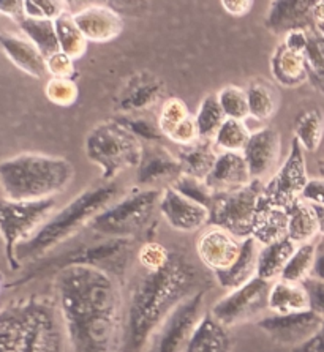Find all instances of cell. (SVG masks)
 Returning a JSON list of instances; mask_svg holds the SVG:
<instances>
[{
  "label": "cell",
  "mask_w": 324,
  "mask_h": 352,
  "mask_svg": "<svg viewBox=\"0 0 324 352\" xmlns=\"http://www.w3.org/2000/svg\"><path fill=\"white\" fill-rule=\"evenodd\" d=\"M67 333V352H122L125 300L113 274L68 265L54 281Z\"/></svg>",
  "instance_id": "6da1fadb"
},
{
  "label": "cell",
  "mask_w": 324,
  "mask_h": 352,
  "mask_svg": "<svg viewBox=\"0 0 324 352\" xmlns=\"http://www.w3.org/2000/svg\"><path fill=\"white\" fill-rule=\"evenodd\" d=\"M210 285L206 272L180 252H173L169 263L160 270L141 269L125 300L122 352H146L164 319L185 298L207 291Z\"/></svg>",
  "instance_id": "7a4b0ae2"
},
{
  "label": "cell",
  "mask_w": 324,
  "mask_h": 352,
  "mask_svg": "<svg viewBox=\"0 0 324 352\" xmlns=\"http://www.w3.org/2000/svg\"><path fill=\"white\" fill-rule=\"evenodd\" d=\"M2 352H67V333L57 298L29 296L3 305Z\"/></svg>",
  "instance_id": "3957f363"
},
{
  "label": "cell",
  "mask_w": 324,
  "mask_h": 352,
  "mask_svg": "<svg viewBox=\"0 0 324 352\" xmlns=\"http://www.w3.org/2000/svg\"><path fill=\"white\" fill-rule=\"evenodd\" d=\"M73 177V164L61 157L21 153L0 164L2 195L7 201L50 199L65 191Z\"/></svg>",
  "instance_id": "277c9868"
},
{
  "label": "cell",
  "mask_w": 324,
  "mask_h": 352,
  "mask_svg": "<svg viewBox=\"0 0 324 352\" xmlns=\"http://www.w3.org/2000/svg\"><path fill=\"white\" fill-rule=\"evenodd\" d=\"M119 185L103 184L84 190L74 199L56 212L46 225L28 242L16 248V259L21 264L24 259H34L46 254L50 250L73 237L79 229L89 226L90 221L118 201Z\"/></svg>",
  "instance_id": "5b68a950"
},
{
  "label": "cell",
  "mask_w": 324,
  "mask_h": 352,
  "mask_svg": "<svg viewBox=\"0 0 324 352\" xmlns=\"http://www.w3.org/2000/svg\"><path fill=\"white\" fill-rule=\"evenodd\" d=\"M86 157L102 169V180L108 182L122 170L140 166L142 141L119 122H102L87 133Z\"/></svg>",
  "instance_id": "8992f818"
},
{
  "label": "cell",
  "mask_w": 324,
  "mask_h": 352,
  "mask_svg": "<svg viewBox=\"0 0 324 352\" xmlns=\"http://www.w3.org/2000/svg\"><path fill=\"white\" fill-rule=\"evenodd\" d=\"M163 190H135L90 221L89 228L106 239H131L141 232L158 210Z\"/></svg>",
  "instance_id": "52a82bcc"
},
{
  "label": "cell",
  "mask_w": 324,
  "mask_h": 352,
  "mask_svg": "<svg viewBox=\"0 0 324 352\" xmlns=\"http://www.w3.org/2000/svg\"><path fill=\"white\" fill-rule=\"evenodd\" d=\"M54 197L41 201H7L2 199L0 209V229H2L5 256L12 270L21 264L16 259V248L28 242L43 228L56 213Z\"/></svg>",
  "instance_id": "ba28073f"
},
{
  "label": "cell",
  "mask_w": 324,
  "mask_h": 352,
  "mask_svg": "<svg viewBox=\"0 0 324 352\" xmlns=\"http://www.w3.org/2000/svg\"><path fill=\"white\" fill-rule=\"evenodd\" d=\"M263 186V180H253L250 185L241 190L217 195V199L210 209L209 226L225 229L241 240L252 237Z\"/></svg>",
  "instance_id": "9c48e42d"
},
{
  "label": "cell",
  "mask_w": 324,
  "mask_h": 352,
  "mask_svg": "<svg viewBox=\"0 0 324 352\" xmlns=\"http://www.w3.org/2000/svg\"><path fill=\"white\" fill-rule=\"evenodd\" d=\"M309 180L304 148L299 141L293 138L288 158L263 186V193L259 197V210L288 209L293 202L301 199Z\"/></svg>",
  "instance_id": "30bf717a"
},
{
  "label": "cell",
  "mask_w": 324,
  "mask_h": 352,
  "mask_svg": "<svg viewBox=\"0 0 324 352\" xmlns=\"http://www.w3.org/2000/svg\"><path fill=\"white\" fill-rule=\"evenodd\" d=\"M206 292H196L180 305L153 333L146 352H185L196 325L206 316Z\"/></svg>",
  "instance_id": "8fae6325"
},
{
  "label": "cell",
  "mask_w": 324,
  "mask_h": 352,
  "mask_svg": "<svg viewBox=\"0 0 324 352\" xmlns=\"http://www.w3.org/2000/svg\"><path fill=\"white\" fill-rule=\"evenodd\" d=\"M270 289H272V283L257 276L247 285L230 291L225 297H222L212 307L210 314L226 329L250 321L258 314L269 310Z\"/></svg>",
  "instance_id": "7c38bea8"
},
{
  "label": "cell",
  "mask_w": 324,
  "mask_h": 352,
  "mask_svg": "<svg viewBox=\"0 0 324 352\" xmlns=\"http://www.w3.org/2000/svg\"><path fill=\"white\" fill-rule=\"evenodd\" d=\"M323 319L315 311L307 310L290 314H270L259 319L257 325L275 343L291 346L294 349L318 332Z\"/></svg>",
  "instance_id": "4fadbf2b"
},
{
  "label": "cell",
  "mask_w": 324,
  "mask_h": 352,
  "mask_svg": "<svg viewBox=\"0 0 324 352\" xmlns=\"http://www.w3.org/2000/svg\"><path fill=\"white\" fill-rule=\"evenodd\" d=\"M244 240L237 239L225 229L207 226L196 240V254L199 263L212 274L225 272L236 263Z\"/></svg>",
  "instance_id": "5bb4252c"
},
{
  "label": "cell",
  "mask_w": 324,
  "mask_h": 352,
  "mask_svg": "<svg viewBox=\"0 0 324 352\" xmlns=\"http://www.w3.org/2000/svg\"><path fill=\"white\" fill-rule=\"evenodd\" d=\"M158 210L173 229L180 232H195L209 225L210 210L185 197L171 185L163 190Z\"/></svg>",
  "instance_id": "9a60e30c"
},
{
  "label": "cell",
  "mask_w": 324,
  "mask_h": 352,
  "mask_svg": "<svg viewBox=\"0 0 324 352\" xmlns=\"http://www.w3.org/2000/svg\"><path fill=\"white\" fill-rule=\"evenodd\" d=\"M250 169L253 180H263L277 173V164L281 153L280 133L275 128L266 126L253 131L246 151L242 152Z\"/></svg>",
  "instance_id": "2e32d148"
},
{
  "label": "cell",
  "mask_w": 324,
  "mask_h": 352,
  "mask_svg": "<svg viewBox=\"0 0 324 352\" xmlns=\"http://www.w3.org/2000/svg\"><path fill=\"white\" fill-rule=\"evenodd\" d=\"M316 2L310 0H277L270 3L266 16V28L274 34H290L294 30H312L316 28Z\"/></svg>",
  "instance_id": "e0dca14e"
},
{
  "label": "cell",
  "mask_w": 324,
  "mask_h": 352,
  "mask_svg": "<svg viewBox=\"0 0 324 352\" xmlns=\"http://www.w3.org/2000/svg\"><path fill=\"white\" fill-rule=\"evenodd\" d=\"M184 174L179 158L169 153L160 142L142 144V157L138 166V184L149 186L171 180V184Z\"/></svg>",
  "instance_id": "ac0fdd59"
},
{
  "label": "cell",
  "mask_w": 324,
  "mask_h": 352,
  "mask_svg": "<svg viewBox=\"0 0 324 352\" xmlns=\"http://www.w3.org/2000/svg\"><path fill=\"white\" fill-rule=\"evenodd\" d=\"M73 18L87 41H111L118 38L124 30L122 16L106 5H90L73 13Z\"/></svg>",
  "instance_id": "d6986e66"
},
{
  "label": "cell",
  "mask_w": 324,
  "mask_h": 352,
  "mask_svg": "<svg viewBox=\"0 0 324 352\" xmlns=\"http://www.w3.org/2000/svg\"><path fill=\"white\" fill-rule=\"evenodd\" d=\"M253 182L244 153L220 152L206 184L217 195L231 193Z\"/></svg>",
  "instance_id": "ffe728a7"
},
{
  "label": "cell",
  "mask_w": 324,
  "mask_h": 352,
  "mask_svg": "<svg viewBox=\"0 0 324 352\" xmlns=\"http://www.w3.org/2000/svg\"><path fill=\"white\" fill-rule=\"evenodd\" d=\"M0 45H2L3 54L21 72L28 73L29 76H34L36 79L43 78V74L47 73L46 58L28 36L2 32V35H0Z\"/></svg>",
  "instance_id": "44dd1931"
},
{
  "label": "cell",
  "mask_w": 324,
  "mask_h": 352,
  "mask_svg": "<svg viewBox=\"0 0 324 352\" xmlns=\"http://www.w3.org/2000/svg\"><path fill=\"white\" fill-rule=\"evenodd\" d=\"M259 245L253 237H248L242 242L241 254L235 264L225 272L214 274L215 281L223 289L235 291L237 287H242L247 283H250L258 276V258H259Z\"/></svg>",
  "instance_id": "7402d4cb"
},
{
  "label": "cell",
  "mask_w": 324,
  "mask_h": 352,
  "mask_svg": "<svg viewBox=\"0 0 324 352\" xmlns=\"http://www.w3.org/2000/svg\"><path fill=\"white\" fill-rule=\"evenodd\" d=\"M270 72H272L275 81L285 87H299L309 79L304 54L290 50L285 43L277 46L270 58Z\"/></svg>",
  "instance_id": "603a6c76"
},
{
  "label": "cell",
  "mask_w": 324,
  "mask_h": 352,
  "mask_svg": "<svg viewBox=\"0 0 324 352\" xmlns=\"http://www.w3.org/2000/svg\"><path fill=\"white\" fill-rule=\"evenodd\" d=\"M219 151H217L214 141L199 140L192 146L180 147L179 151V162L182 164V170L185 175L190 177L204 180L209 177V174L214 169L217 158H219Z\"/></svg>",
  "instance_id": "cb8c5ba5"
},
{
  "label": "cell",
  "mask_w": 324,
  "mask_h": 352,
  "mask_svg": "<svg viewBox=\"0 0 324 352\" xmlns=\"http://www.w3.org/2000/svg\"><path fill=\"white\" fill-rule=\"evenodd\" d=\"M231 338L228 329L220 324L210 313L196 325L185 352H230Z\"/></svg>",
  "instance_id": "d4e9b609"
},
{
  "label": "cell",
  "mask_w": 324,
  "mask_h": 352,
  "mask_svg": "<svg viewBox=\"0 0 324 352\" xmlns=\"http://www.w3.org/2000/svg\"><path fill=\"white\" fill-rule=\"evenodd\" d=\"M286 212H288V239L293 240L296 245L315 242V239L320 236V225L313 206L301 197Z\"/></svg>",
  "instance_id": "484cf974"
},
{
  "label": "cell",
  "mask_w": 324,
  "mask_h": 352,
  "mask_svg": "<svg viewBox=\"0 0 324 352\" xmlns=\"http://www.w3.org/2000/svg\"><path fill=\"white\" fill-rule=\"evenodd\" d=\"M307 310H310V302L304 286L283 280L272 283L269 294V311L274 314H290Z\"/></svg>",
  "instance_id": "4316f807"
},
{
  "label": "cell",
  "mask_w": 324,
  "mask_h": 352,
  "mask_svg": "<svg viewBox=\"0 0 324 352\" xmlns=\"http://www.w3.org/2000/svg\"><path fill=\"white\" fill-rule=\"evenodd\" d=\"M297 245L288 237L279 240V242L266 245L259 250L258 258V276L266 281H277L296 252Z\"/></svg>",
  "instance_id": "83f0119b"
},
{
  "label": "cell",
  "mask_w": 324,
  "mask_h": 352,
  "mask_svg": "<svg viewBox=\"0 0 324 352\" xmlns=\"http://www.w3.org/2000/svg\"><path fill=\"white\" fill-rule=\"evenodd\" d=\"M252 237L261 247L288 237V212L286 209L258 210Z\"/></svg>",
  "instance_id": "f1b7e54d"
},
{
  "label": "cell",
  "mask_w": 324,
  "mask_h": 352,
  "mask_svg": "<svg viewBox=\"0 0 324 352\" xmlns=\"http://www.w3.org/2000/svg\"><path fill=\"white\" fill-rule=\"evenodd\" d=\"M18 25L21 32H23V35L28 36V38L39 47L45 58H50L51 56H54L56 52L61 51L54 21L23 18L18 23Z\"/></svg>",
  "instance_id": "f546056e"
},
{
  "label": "cell",
  "mask_w": 324,
  "mask_h": 352,
  "mask_svg": "<svg viewBox=\"0 0 324 352\" xmlns=\"http://www.w3.org/2000/svg\"><path fill=\"white\" fill-rule=\"evenodd\" d=\"M324 136V114L321 109L313 108L296 117L294 138L307 152H315Z\"/></svg>",
  "instance_id": "4dcf8cb0"
},
{
  "label": "cell",
  "mask_w": 324,
  "mask_h": 352,
  "mask_svg": "<svg viewBox=\"0 0 324 352\" xmlns=\"http://www.w3.org/2000/svg\"><path fill=\"white\" fill-rule=\"evenodd\" d=\"M250 117L258 122H266L275 114L279 106V97L275 89L268 81L258 79L250 82L247 89Z\"/></svg>",
  "instance_id": "1f68e13d"
},
{
  "label": "cell",
  "mask_w": 324,
  "mask_h": 352,
  "mask_svg": "<svg viewBox=\"0 0 324 352\" xmlns=\"http://www.w3.org/2000/svg\"><path fill=\"white\" fill-rule=\"evenodd\" d=\"M57 38H59L61 51L68 57H72L73 60L81 58L87 51V40L83 35V32L74 23L73 13L67 12L62 14L59 19L54 21Z\"/></svg>",
  "instance_id": "d6a6232c"
},
{
  "label": "cell",
  "mask_w": 324,
  "mask_h": 352,
  "mask_svg": "<svg viewBox=\"0 0 324 352\" xmlns=\"http://www.w3.org/2000/svg\"><path fill=\"white\" fill-rule=\"evenodd\" d=\"M252 131L244 120L226 119L214 138L217 151L242 153L250 141Z\"/></svg>",
  "instance_id": "836d02e7"
},
{
  "label": "cell",
  "mask_w": 324,
  "mask_h": 352,
  "mask_svg": "<svg viewBox=\"0 0 324 352\" xmlns=\"http://www.w3.org/2000/svg\"><path fill=\"white\" fill-rule=\"evenodd\" d=\"M195 119H196V125H198L201 140L214 141V138L217 133H219L220 126L225 124L226 120V116L223 113L217 95H207V97L201 101Z\"/></svg>",
  "instance_id": "e575fe53"
},
{
  "label": "cell",
  "mask_w": 324,
  "mask_h": 352,
  "mask_svg": "<svg viewBox=\"0 0 324 352\" xmlns=\"http://www.w3.org/2000/svg\"><path fill=\"white\" fill-rule=\"evenodd\" d=\"M315 253H316V242L297 245L296 252L293 253V256H291L288 264H286L280 280L301 285L302 281L310 278L313 264H315Z\"/></svg>",
  "instance_id": "d590c367"
},
{
  "label": "cell",
  "mask_w": 324,
  "mask_h": 352,
  "mask_svg": "<svg viewBox=\"0 0 324 352\" xmlns=\"http://www.w3.org/2000/svg\"><path fill=\"white\" fill-rule=\"evenodd\" d=\"M307 72L312 84L324 94V36L318 29L307 30V46L304 50Z\"/></svg>",
  "instance_id": "8d00e7d4"
},
{
  "label": "cell",
  "mask_w": 324,
  "mask_h": 352,
  "mask_svg": "<svg viewBox=\"0 0 324 352\" xmlns=\"http://www.w3.org/2000/svg\"><path fill=\"white\" fill-rule=\"evenodd\" d=\"M217 98L220 101V106L226 119L246 120L250 116L247 90L237 87L235 84H230L217 94Z\"/></svg>",
  "instance_id": "74e56055"
},
{
  "label": "cell",
  "mask_w": 324,
  "mask_h": 352,
  "mask_svg": "<svg viewBox=\"0 0 324 352\" xmlns=\"http://www.w3.org/2000/svg\"><path fill=\"white\" fill-rule=\"evenodd\" d=\"M171 186L182 196L198 202V204L204 206L206 209L209 210L212 209V206H214V202L217 199V193H214V191L207 186L204 180L190 177V175L182 174L176 182L171 184Z\"/></svg>",
  "instance_id": "f35d334b"
},
{
  "label": "cell",
  "mask_w": 324,
  "mask_h": 352,
  "mask_svg": "<svg viewBox=\"0 0 324 352\" xmlns=\"http://www.w3.org/2000/svg\"><path fill=\"white\" fill-rule=\"evenodd\" d=\"M192 114H190L187 104L177 97H171L162 106L160 116H158V126H160L163 135L168 138Z\"/></svg>",
  "instance_id": "ab89813d"
},
{
  "label": "cell",
  "mask_w": 324,
  "mask_h": 352,
  "mask_svg": "<svg viewBox=\"0 0 324 352\" xmlns=\"http://www.w3.org/2000/svg\"><path fill=\"white\" fill-rule=\"evenodd\" d=\"M116 122H119L120 125H124L125 128L135 135L136 138H140L142 144L147 142H162L163 138H166L162 133L160 126L157 124H153L151 119H146V117H136V116H122V117H116Z\"/></svg>",
  "instance_id": "60d3db41"
},
{
  "label": "cell",
  "mask_w": 324,
  "mask_h": 352,
  "mask_svg": "<svg viewBox=\"0 0 324 352\" xmlns=\"http://www.w3.org/2000/svg\"><path fill=\"white\" fill-rule=\"evenodd\" d=\"M45 94L51 103L62 108H68L76 103L79 90L76 82L73 79H62V78H51L46 82Z\"/></svg>",
  "instance_id": "b9f144b4"
},
{
  "label": "cell",
  "mask_w": 324,
  "mask_h": 352,
  "mask_svg": "<svg viewBox=\"0 0 324 352\" xmlns=\"http://www.w3.org/2000/svg\"><path fill=\"white\" fill-rule=\"evenodd\" d=\"M171 250L158 242H146L138 252V264L141 269L155 272L163 269L171 259Z\"/></svg>",
  "instance_id": "7bdbcfd3"
},
{
  "label": "cell",
  "mask_w": 324,
  "mask_h": 352,
  "mask_svg": "<svg viewBox=\"0 0 324 352\" xmlns=\"http://www.w3.org/2000/svg\"><path fill=\"white\" fill-rule=\"evenodd\" d=\"M67 2L62 0H24L25 18L56 21L68 12Z\"/></svg>",
  "instance_id": "ee69618b"
},
{
  "label": "cell",
  "mask_w": 324,
  "mask_h": 352,
  "mask_svg": "<svg viewBox=\"0 0 324 352\" xmlns=\"http://www.w3.org/2000/svg\"><path fill=\"white\" fill-rule=\"evenodd\" d=\"M162 87L158 84H141L133 90L129 97L124 98L122 101V109L131 111V113H136V111L146 109L149 106L153 104L160 95Z\"/></svg>",
  "instance_id": "f6af8a7d"
},
{
  "label": "cell",
  "mask_w": 324,
  "mask_h": 352,
  "mask_svg": "<svg viewBox=\"0 0 324 352\" xmlns=\"http://www.w3.org/2000/svg\"><path fill=\"white\" fill-rule=\"evenodd\" d=\"M46 70L52 78H62V79H72L74 76V60L62 51L56 52L54 56L46 58Z\"/></svg>",
  "instance_id": "bcb514c9"
},
{
  "label": "cell",
  "mask_w": 324,
  "mask_h": 352,
  "mask_svg": "<svg viewBox=\"0 0 324 352\" xmlns=\"http://www.w3.org/2000/svg\"><path fill=\"white\" fill-rule=\"evenodd\" d=\"M168 140L179 144L180 147L192 146V144L198 142L201 140V136H199V130H198V125H196L195 117L190 116L187 120H184L182 124H180L176 130L168 136Z\"/></svg>",
  "instance_id": "7dc6e473"
},
{
  "label": "cell",
  "mask_w": 324,
  "mask_h": 352,
  "mask_svg": "<svg viewBox=\"0 0 324 352\" xmlns=\"http://www.w3.org/2000/svg\"><path fill=\"white\" fill-rule=\"evenodd\" d=\"M301 285L305 287L307 296H309L310 310L324 318V281L310 276V278L302 281Z\"/></svg>",
  "instance_id": "c3c4849f"
},
{
  "label": "cell",
  "mask_w": 324,
  "mask_h": 352,
  "mask_svg": "<svg viewBox=\"0 0 324 352\" xmlns=\"http://www.w3.org/2000/svg\"><path fill=\"white\" fill-rule=\"evenodd\" d=\"M302 199L312 206L324 207V177L310 179L302 193Z\"/></svg>",
  "instance_id": "681fc988"
},
{
  "label": "cell",
  "mask_w": 324,
  "mask_h": 352,
  "mask_svg": "<svg viewBox=\"0 0 324 352\" xmlns=\"http://www.w3.org/2000/svg\"><path fill=\"white\" fill-rule=\"evenodd\" d=\"M0 13L8 16L10 19H13L18 24L21 19L25 18L24 0H3V2H0Z\"/></svg>",
  "instance_id": "f907efd6"
},
{
  "label": "cell",
  "mask_w": 324,
  "mask_h": 352,
  "mask_svg": "<svg viewBox=\"0 0 324 352\" xmlns=\"http://www.w3.org/2000/svg\"><path fill=\"white\" fill-rule=\"evenodd\" d=\"M293 352H324V319L318 332L310 340H307L304 344L294 348Z\"/></svg>",
  "instance_id": "816d5d0a"
},
{
  "label": "cell",
  "mask_w": 324,
  "mask_h": 352,
  "mask_svg": "<svg viewBox=\"0 0 324 352\" xmlns=\"http://www.w3.org/2000/svg\"><path fill=\"white\" fill-rule=\"evenodd\" d=\"M253 2L250 0H223L222 7L225 8L226 13L233 16H244L250 12Z\"/></svg>",
  "instance_id": "f5cc1de1"
},
{
  "label": "cell",
  "mask_w": 324,
  "mask_h": 352,
  "mask_svg": "<svg viewBox=\"0 0 324 352\" xmlns=\"http://www.w3.org/2000/svg\"><path fill=\"white\" fill-rule=\"evenodd\" d=\"M313 278L324 281V237L320 236V240L316 242V253H315V264L312 270Z\"/></svg>",
  "instance_id": "db71d44e"
},
{
  "label": "cell",
  "mask_w": 324,
  "mask_h": 352,
  "mask_svg": "<svg viewBox=\"0 0 324 352\" xmlns=\"http://www.w3.org/2000/svg\"><path fill=\"white\" fill-rule=\"evenodd\" d=\"M315 213L318 217V225H320V236L324 237V207L321 206H313Z\"/></svg>",
  "instance_id": "11a10c76"
},
{
  "label": "cell",
  "mask_w": 324,
  "mask_h": 352,
  "mask_svg": "<svg viewBox=\"0 0 324 352\" xmlns=\"http://www.w3.org/2000/svg\"><path fill=\"white\" fill-rule=\"evenodd\" d=\"M318 169H320V174L324 177V160L320 163V168H318Z\"/></svg>",
  "instance_id": "9f6ffc18"
}]
</instances>
